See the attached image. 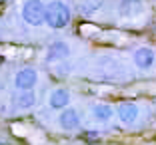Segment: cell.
<instances>
[{"label":"cell","instance_id":"12","mask_svg":"<svg viewBox=\"0 0 156 145\" xmlns=\"http://www.w3.org/2000/svg\"><path fill=\"white\" fill-rule=\"evenodd\" d=\"M102 2H104V0H80V2H78L80 14H84V16H90V14H94V12H96V10L102 6Z\"/></svg>","mask_w":156,"mask_h":145},{"label":"cell","instance_id":"3","mask_svg":"<svg viewBox=\"0 0 156 145\" xmlns=\"http://www.w3.org/2000/svg\"><path fill=\"white\" fill-rule=\"evenodd\" d=\"M38 82V74L34 68H22L18 74H16V77H14V87L20 91H28L32 90L34 86H36Z\"/></svg>","mask_w":156,"mask_h":145},{"label":"cell","instance_id":"13","mask_svg":"<svg viewBox=\"0 0 156 145\" xmlns=\"http://www.w3.org/2000/svg\"><path fill=\"white\" fill-rule=\"evenodd\" d=\"M0 145H6V143H2V141H0Z\"/></svg>","mask_w":156,"mask_h":145},{"label":"cell","instance_id":"10","mask_svg":"<svg viewBox=\"0 0 156 145\" xmlns=\"http://www.w3.org/2000/svg\"><path fill=\"white\" fill-rule=\"evenodd\" d=\"M14 104H16V107H18V109H30V107L36 105V94H34L32 90L20 91V94L14 97Z\"/></svg>","mask_w":156,"mask_h":145},{"label":"cell","instance_id":"5","mask_svg":"<svg viewBox=\"0 0 156 145\" xmlns=\"http://www.w3.org/2000/svg\"><path fill=\"white\" fill-rule=\"evenodd\" d=\"M116 115H118V119L124 125H132L138 119V115H140V107L136 104H132V101H122L116 107Z\"/></svg>","mask_w":156,"mask_h":145},{"label":"cell","instance_id":"7","mask_svg":"<svg viewBox=\"0 0 156 145\" xmlns=\"http://www.w3.org/2000/svg\"><path fill=\"white\" fill-rule=\"evenodd\" d=\"M142 0H120L118 14L122 18H136L138 14H142Z\"/></svg>","mask_w":156,"mask_h":145},{"label":"cell","instance_id":"1","mask_svg":"<svg viewBox=\"0 0 156 145\" xmlns=\"http://www.w3.org/2000/svg\"><path fill=\"white\" fill-rule=\"evenodd\" d=\"M46 24L54 30L68 26L70 22V8L62 2V0H52L50 4L46 6Z\"/></svg>","mask_w":156,"mask_h":145},{"label":"cell","instance_id":"9","mask_svg":"<svg viewBox=\"0 0 156 145\" xmlns=\"http://www.w3.org/2000/svg\"><path fill=\"white\" fill-rule=\"evenodd\" d=\"M70 104V91L66 87H56L50 94V107L52 109H66Z\"/></svg>","mask_w":156,"mask_h":145},{"label":"cell","instance_id":"2","mask_svg":"<svg viewBox=\"0 0 156 145\" xmlns=\"http://www.w3.org/2000/svg\"><path fill=\"white\" fill-rule=\"evenodd\" d=\"M22 18L30 26H40L46 18V6L42 0H26L22 6Z\"/></svg>","mask_w":156,"mask_h":145},{"label":"cell","instance_id":"6","mask_svg":"<svg viewBox=\"0 0 156 145\" xmlns=\"http://www.w3.org/2000/svg\"><path fill=\"white\" fill-rule=\"evenodd\" d=\"M58 125L64 131H76L78 127H80V115H78V111L72 107L62 109L58 115Z\"/></svg>","mask_w":156,"mask_h":145},{"label":"cell","instance_id":"4","mask_svg":"<svg viewBox=\"0 0 156 145\" xmlns=\"http://www.w3.org/2000/svg\"><path fill=\"white\" fill-rule=\"evenodd\" d=\"M132 60H134V66H136L138 70H150L156 64V52L152 50V48L142 46V48H138V50L134 52Z\"/></svg>","mask_w":156,"mask_h":145},{"label":"cell","instance_id":"11","mask_svg":"<svg viewBox=\"0 0 156 145\" xmlns=\"http://www.w3.org/2000/svg\"><path fill=\"white\" fill-rule=\"evenodd\" d=\"M112 115H114V109L108 104H96L92 107V117L96 121H110Z\"/></svg>","mask_w":156,"mask_h":145},{"label":"cell","instance_id":"8","mask_svg":"<svg viewBox=\"0 0 156 145\" xmlns=\"http://www.w3.org/2000/svg\"><path fill=\"white\" fill-rule=\"evenodd\" d=\"M70 56V48L66 42H52L48 46V52H46V60L48 62H60V60H64Z\"/></svg>","mask_w":156,"mask_h":145}]
</instances>
